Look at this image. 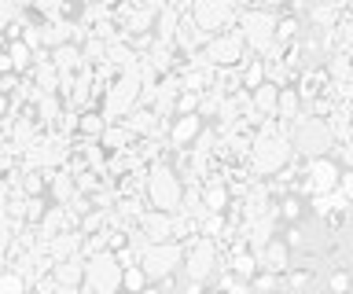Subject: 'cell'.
I'll use <instances>...</instances> for the list:
<instances>
[{"label":"cell","mask_w":353,"mask_h":294,"mask_svg":"<svg viewBox=\"0 0 353 294\" xmlns=\"http://www.w3.org/2000/svg\"><path fill=\"white\" fill-rule=\"evenodd\" d=\"M225 294H254V291H250L247 280H232L228 287H225Z\"/></svg>","instance_id":"obj_36"},{"label":"cell","mask_w":353,"mask_h":294,"mask_svg":"<svg viewBox=\"0 0 353 294\" xmlns=\"http://www.w3.org/2000/svg\"><path fill=\"white\" fill-rule=\"evenodd\" d=\"M107 129L99 111H77V136L81 140H99V133Z\"/></svg>","instance_id":"obj_27"},{"label":"cell","mask_w":353,"mask_h":294,"mask_svg":"<svg viewBox=\"0 0 353 294\" xmlns=\"http://www.w3.org/2000/svg\"><path fill=\"white\" fill-rule=\"evenodd\" d=\"M203 133V118L199 114H176L170 129H165V144H170V151H184L195 144V136Z\"/></svg>","instance_id":"obj_14"},{"label":"cell","mask_w":353,"mask_h":294,"mask_svg":"<svg viewBox=\"0 0 353 294\" xmlns=\"http://www.w3.org/2000/svg\"><path fill=\"white\" fill-rule=\"evenodd\" d=\"M85 294H92V291H85Z\"/></svg>","instance_id":"obj_42"},{"label":"cell","mask_w":353,"mask_h":294,"mask_svg":"<svg viewBox=\"0 0 353 294\" xmlns=\"http://www.w3.org/2000/svg\"><path fill=\"white\" fill-rule=\"evenodd\" d=\"M276 217L280 221H287V224H298L305 217V202H302V195L298 191H287L280 202H276Z\"/></svg>","instance_id":"obj_23"},{"label":"cell","mask_w":353,"mask_h":294,"mask_svg":"<svg viewBox=\"0 0 353 294\" xmlns=\"http://www.w3.org/2000/svg\"><path fill=\"white\" fill-rule=\"evenodd\" d=\"M232 8H236V12H243V8H258V0H232Z\"/></svg>","instance_id":"obj_38"},{"label":"cell","mask_w":353,"mask_h":294,"mask_svg":"<svg viewBox=\"0 0 353 294\" xmlns=\"http://www.w3.org/2000/svg\"><path fill=\"white\" fill-rule=\"evenodd\" d=\"M339 177H342V166H339V162L331 158V155H324V158H309L302 184H291V191L302 188L305 195H331V191H339Z\"/></svg>","instance_id":"obj_11"},{"label":"cell","mask_w":353,"mask_h":294,"mask_svg":"<svg viewBox=\"0 0 353 294\" xmlns=\"http://www.w3.org/2000/svg\"><path fill=\"white\" fill-rule=\"evenodd\" d=\"M132 107H140V78H137V67L132 70H121L114 74V81L103 89L99 96V114H103V122H121Z\"/></svg>","instance_id":"obj_5"},{"label":"cell","mask_w":353,"mask_h":294,"mask_svg":"<svg viewBox=\"0 0 353 294\" xmlns=\"http://www.w3.org/2000/svg\"><path fill=\"white\" fill-rule=\"evenodd\" d=\"M118 294H129V291H118Z\"/></svg>","instance_id":"obj_41"},{"label":"cell","mask_w":353,"mask_h":294,"mask_svg":"<svg viewBox=\"0 0 353 294\" xmlns=\"http://www.w3.org/2000/svg\"><path fill=\"white\" fill-rule=\"evenodd\" d=\"M176 114H199V96H195V92H181V96H176L173 118H176Z\"/></svg>","instance_id":"obj_34"},{"label":"cell","mask_w":353,"mask_h":294,"mask_svg":"<svg viewBox=\"0 0 353 294\" xmlns=\"http://www.w3.org/2000/svg\"><path fill=\"white\" fill-rule=\"evenodd\" d=\"M294 158L298 155H294L291 140H287V133H283V125L276 122V118H265L250 136L247 169L254 173V177H276V173H283Z\"/></svg>","instance_id":"obj_1"},{"label":"cell","mask_w":353,"mask_h":294,"mask_svg":"<svg viewBox=\"0 0 353 294\" xmlns=\"http://www.w3.org/2000/svg\"><path fill=\"white\" fill-rule=\"evenodd\" d=\"M99 147H103L107 155H121V151L137 147V136H132L121 122H110L103 133H99Z\"/></svg>","instance_id":"obj_20"},{"label":"cell","mask_w":353,"mask_h":294,"mask_svg":"<svg viewBox=\"0 0 353 294\" xmlns=\"http://www.w3.org/2000/svg\"><path fill=\"white\" fill-rule=\"evenodd\" d=\"M206 45V37H203V30H199L195 23H192V15H181V23H176V34H173V48L176 52H184V56H195L199 48Z\"/></svg>","instance_id":"obj_17"},{"label":"cell","mask_w":353,"mask_h":294,"mask_svg":"<svg viewBox=\"0 0 353 294\" xmlns=\"http://www.w3.org/2000/svg\"><path fill=\"white\" fill-rule=\"evenodd\" d=\"M188 15H192V23L199 30H203V37L225 34V30L236 26V8H232V0H192Z\"/></svg>","instance_id":"obj_9"},{"label":"cell","mask_w":353,"mask_h":294,"mask_svg":"<svg viewBox=\"0 0 353 294\" xmlns=\"http://www.w3.org/2000/svg\"><path fill=\"white\" fill-rule=\"evenodd\" d=\"M225 269V254H221V246L214 243V239H206V235H195V239H188V246H184V261H181V272H184V280H192V283H214L217 280V272Z\"/></svg>","instance_id":"obj_4"},{"label":"cell","mask_w":353,"mask_h":294,"mask_svg":"<svg viewBox=\"0 0 353 294\" xmlns=\"http://www.w3.org/2000/svg\"><path fill=\"white\" fill-rule=\"evenodd\" d=\"M258 265L265 272H272V276H283V272L291 269V246H287L283 239H269L258 254Z\"/></svg>","instance_id":"obj_16"},{"label":"cell","mask_w":353,"mask_h":294,"mask_svg":"<svg viewBox=\"0 0 353 294\" xmlns=\"http://www.w3.org/2000/svg\"><path fill=\"white\" fill-rule=\"evenodd\" d=\"M66 155H70V140H63V136H37L30 144V151L19 158V166L22 169H41V173H52V169H63V162Z\"/></svg>","instance_id":"obj_8"},{"label":"cell","mask_w":353,"mask_h":294,"mask_svg":"<svg viewBox=\"0 0 353 294\" xmlns=\"http://www.w3.org/2000/svg\"><path fill=\"white\" fill-rule=\"evenodd\" d=\"M276 103H280V85H272V81H261L258 89L250 92V107L261 118H276Z\"/></svg>","instance_id":"obj_22"},{"label":"cell","mask_w":353,"mask_h":294,"mask_svg":"<svg viewBox=\"0 0 353 294\" xmlns=\"http://www.w3.org/2000/svg\"><path fill=\"white\" fill-rule=\"evenodd\" d=\"M15 191L26 195V199H33V195H44V191H48V173H41V169H22Z\"/></svg>","instance_id":"obj_24"},{"label":"cell","mask_w":353,"mask_h":294,"mask_svg":"<svg viewBox=\"0 0 353 294\" xmlns=\"http://www.w3.org/2000/svg\"><path fill=\"white\" fill-rule=\"evenodd\" d=\"M4 52H8V59H11V67H15L19 78H26L30 67H33V52L22 45V41H4Z\"/></svg>","instance_id":"obj_25"},{"label":"cell","mask_w":353,"mask_h":294,"mask_svg":"<svg viewBox=\"0 0 353 294\" xmlns=\"http://www.w3.org/2000/svg\"><path fill=\"white\" fill-rule=\"evenodd\" d=\"M170 4L176 8V12H188V8H192V0H170Z\"/></svg>","instance_id":"obj_39"},{"label":"cell","mask_w":353,"mask_h":294,"mask_svg":"<svg viewBox=\"0 0 353 294\" xmlns=\"http://www.w3.org/2000/svg\"><path fill=\"white\" fill-rule=\"evenodd\" d=\"M48 56H52V63H55V70H59V78H70V74H77V70L85 67V59H81V48H77L74 41H66V45L52 48Z\"/></svg>","instance_id":"obj_21"},{"label":"cell","mask_w":353,"mask_h":294,"mask_svg":"<svg viewBox=\"0 0 353 294\" xmlns=\"http://www.w3.org/2000/svg\"><path fill=\"white\" fill-rule=\"evenodd\" d=\"M81 232H77V228H66V232H59V235H52L48 243H41L44 246V254L52 258V265L55 261H70V258H77L81 254Z\"/></svg>","instance_id":"obj_15"},{"label":"cell","mask_w":353,"mask_h":294,"mask_svg":"<svg viewBox=\"0 0 353 294\" xmlns=\"http://www.w3.org/2000/svg\"><path fill=\"white\" fill-rule=\"evenodd\" d=\"M22 8H30V0H0V45H4V30L19 23Z\"/></svg>","instance_id":"obj_29"},{"label":"cell","mask_w":353,"mask_h":294,"mask_svg":"<svg viewBox=\"0 0 353 294\" xmlns=\"http://www.w3.org/2000/svg\"><path fill=\"white\" fill-rule=\"evenodd\" d=\"M327 291L331 294H350V272H331V276H327Z\"/></svg>","instance_id":"obj_35"},{"label":"cell","mask_w":353,"mask_h":294,"mask_svg":"<svg viewBox=\"0 0 353 294\" xmlns=\"http://www.w3.org/2000/svg\"><path fill=\"white\" fill-rule=\"evenodd\" d=\"M283 133H287V140H291L294 155L305 158V162L309 158H324V155H331V151L339 147L327 118H316V114H298L291 125H283Z\"/></svg>","instance_id":"obj_2"},{"label":"cell","mask_w":353,"mask_h":294,"mask_svg":"<svg viewBox=\"0 0 353 294\" xmlns=\"http://www.w3.org/2000/svg\"><path fill=\"white\" fill-rule=\"evenodd\" d=\"M203 56H206V63H210L214 70H225V67H243L250 52H247V45H243L239 30H225V34L206 37Z\"/></svg>","instance_id":"obj_10"},{"label":"cell","mask_w":353,"mask_h":294,"mask_svg":"<svg viewBox=\"0 0 353 294\" xmlns=\"http://www.w3.org/2000/svg\"><path fill=\"white\" fill-rule=\"evenodd\" d=\"M287 0H258V8H269V12H276V8H283Z\"/></svg>","instance_id":"obj_37"},{"label":"cell","mask_w":353,"mask_h":294,"mask_svg":"<svg viewBox=\"0 0 353 294\" xmlns=\"http://www.w3.org/2000/svg\"><path fill=\"white\" fill-rule=\"evenodd\" d=\"M44 210H48V202H44V195H33V199H26V210H22V224H41Z\"/></svg>","instance_id":"obj_33"},{"label":"cell","mask_w":353,"mask_h":294,"mask_svg":"<svg viewBox=\"0 0 353 294\" xmlns=\"http://www.w3.org/2000/svg\"><path fill=\"white\" fill-rule=\"evenodd\" d=\"M342 4H335V0H313L309 4V23H313V30H320V34H327V30H335L342 23Z\"/></svg>","instance_id":"obj_18"},{"label":"cell","mask_w":353,"mask_h":294,"mask_svg":"<svg viewBox=\"0 0 353 294\" xmlns=\"http://www.w3.org/2000/svg\"><path fill=\"white\" fill-rule=\"evenodd\" d=\"M137 232L143 235V243H170L173 239V213L162 210H143L137 221ZM176 243V239H173Z\"/></svg>","instance_id":"obj_13"},{"label":"cell","mask_w":353,"mask_h":294,"mask_svg":"<svg viewBox=\"0 0 353 294\" xmlns=\"http://www.w3.org/2000/svg\"><path fill=\"white\" fill-rule=\"evenodd\" d=\"M181 195H184V184H181V177H176L173 162L170 158L151 162V166H148V184H143V202H148L151 210L176 213Z\"/></svg>","instance_id":"obj_3"},{"label":"cell","mask_w":353,"mask_h":294,"mask_svg":"<svg viewBox=\"0 0 353 294\" xmlns=\"http://www.w3.org/2000/svg\"><path fill=\"white\" fill-rule=\"evenodd\" d=\"M4 269H8V265H4V261H0V272H4Z\"/></svg>","instance_id":"obj_40"},{"label":"cell","mask_w":353,"mask_h":294,"mask_svg":"<svg viewBox=\"0 0 353 294\" xmlns=\"http://www.w3.org/2000/svg\"><path fill=\"white\" fill-rule=\"evenodd\" d=\"M143 287H148V276H143V269H140V265H125V269H121V291L140 294Z\"/></svg>","instance_id":"obj_31"},{"label":"cell","mask_w":353,"mask_h":294,"mask_svg":"<svg viewBox=\"0 0 353 294\" xmlns=\"http://www.w3.org/2000/svg\"><path fill=\"white\" fill-rule=\"evenodd\" d=\"M0 294H30V283L22 280L11 265H8L4 272H0Z\"/></svg>","instance_id":"obj_32"},{"label":"cell","mask_w":353,"mask_h":294,"mask_svg":"<svg viewBox=\"0 0 353 294\" xmlns=\"http://www.w3.org/2000/svg\"><path fill=\"white\" fill-rule=\"evenodd\" d=\"M225 228H228V217L225 213H206L203 221H199V235H206V239H217L225 235Z\"/></svg>","instance_id":"obj_30"},{"label":"cell","mask_w":353,"mask_h":294,"mask_svg":"<svg viewBox=\"0 0 353 294\" xmlns=\"http://www.w3.org/2000/svg\"><path fill=\"white\" fill-rule=\"evenodd\" d=\"M121 125L129 129L137 140H148V136H165V129H170V122H162L159 114L151 111V107H132V111L121 118Z\"/></svg>","instance_id":"obj_12"},{"label":"cell","mask_w":353,"mask_h":294,"mask_svg":"<svg viewBox=\"0 0 353 294\" xmlns=\"http://www.w3.org/2000/svg\"><path fill=\"white\" fill-rule=\"evenodd\" d=\"M239 81H243V92H254V89H258V85L265 81V59L247 56V63L239 67Z\"/></svg>","instance_id":"obj_26"},{"label":"cell","mask_w":353,"mask_h":294,"mask_svg":"<svg viewBox=\"0 0 353 294\" xmlns=\"http://www.w3.org/2000/svg\"><path fill=\"white\" fill-rule=\"evenodd\" d=\"M85 291L92 294H118L121 291V261L114 250H99L85 258Z\"/></svg>","instance_id":"obj_7"},{"label":"cell","mask_w":353,"mask_h":294,"mask_svg":"<svg viewBox=\"0 0 353 294\" xmlns=\"http://www.w3.org/2000/svg\"><path fill=\"white\" fill-rule=\"evenodd\" d=\"M302 37V19L298 15H280L276 19V45H291Z\"/></svg>","instance_id":"obj_28"},{"label":"cell","mask_w":353,"mask_h":294,"mask_svg":"<svg viewBox=\"0 0 353 294\" xmlns=\"http://www.w3.org/2000/svg\"><path fill=\"white\" fill-rule=\"evenodd\" d=\"M52 280L59 283V287L81 291V283H85V258L77 254V258H70V261H55V265H52Z\"/></svg>","instance_id":"obj_19"},{"label":"cell","mask_w":353,"mask_h":294,"mask_svg":"<svg viewBox=\"0 0 353 294\" xmlns=\"http://www.w3.org/2000/svg\"><path fill=\"white\" fill-rule=\"evenodd\" d=\"M181 261H184V243H143L140 254H137V265L143 269L148 283H162L181 272Z\"/></svg>","instance_id":"obj_6"}]
</instances>
